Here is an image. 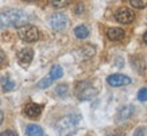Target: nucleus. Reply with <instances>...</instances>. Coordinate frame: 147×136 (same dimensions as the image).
<instances>
[{
    "label": "nucleus",
    "mask_w": 147,
    "mask_h": 136,
    "mask_svg": "<svg viewBox=\"0 0 147 136\" xmlns=\"http://www.w3.org/2000/svg\"><path fill=\"white\" fill-rule=\"evenodd\" d=\"M74 35L78 38V39H85L86 36L89 35V30L85 26H77L74 28Z\"/></svg>",
    "instance_id": "obj_12"
},
{
    "label": "nucleus",
    "mask_w": 147,
    "mask_h": 136,
    "mask_svg": "<svg viewBox=\"0 0 147 136\" xmlns=\"http://www.w3.org/2000/svg\"><path fill=\"white\" fill-rule=\"evenodd\" d=\"M63 74V71H62V67L61 66H53V69H51V71H50V78L51 79H58V78H61Z\"/></svg>",
    "instance_id": "obj_14"
},
{
    "label": "nucleus",
    "mask_w": 147,
    "mask_h": 136,
    "mask_svg": "<svg viewBox=\"0 0 147 136\" xmlns=\"http://www.w3.org/2000/svg\"><path fill=\"white\" fill-rule=\"evenodd\" d=\"M50 26L54 30H63L67 26V18L63 13H54L53 16L50 18Z\"/></svg>",
    "instance_id": "obj_6"
},
{
    "label": "nucleus",
    "mask_w": 147,
    "mask_h": 136,
    "mask_svg": "<svg viewBox=\"0 0 147 136\" xmlns=\"http://www.w3.org/2000/svg\"><path fill=\"white\" fill-rule=\"evenodd\" d=\"M27 1H36V0H27Z\"/></svg>",
    "instance_id": "obj_25"
},
{
    "label": "nucleus",
    "mask_w": 147,
    "mask_h": 136,
    "mask_svg": "<svg viewBox=\"0 0 147 136\" xmlns=\"http://www.w3.org/2000/svg\"><path fill=\"white\" fill-rule=\"evenodd\" d=\"M78 121H80V116H77V114H69L66 117L61 118L57 124V129L59 132V135L61 136L73 135L77 125H78Z\"/></svg>",
    "instance_id": "obj_2"
},
{
    "label": "nucleus",
    "mask_w": 147,
    "mask_h": 136,
    "mask_svg": "<svg viewBox=\"0 0 147 136\" xmlns=\"http://www.w3.org/2000/svg\"><path fill=\"white\" fill-rule=\"evenodd\" d=\"M42 109H43L42 105H38L35 102H28V104L24 106V114L30 118H36L40 116Z\"/></svg>",
    "instance_id": "obj_9"
},
{
    "label": "nucleus",
    "mask_w": 147,
    "mask_h": 136,
    "mask_svg": "<svg viewBox=\"0 0 147 136\" xmlns=\"http://www.w3.org/2000/svg\"><path fill=\"white\" fill-rule=\"evenodd\" d=\"M26 133L27 136H43V131H42V128L39 125H36V124H31V125H28L26 129Z\"/></svg>",
    "instance_id": "obj_11"
},
{
    "label": "nucleus",
    "mask_w": 147,
    "mask_h": 136,
    "mask_svg": "<svg viewBox=\"0 0 147 136\" xmlns=\"http://www.w3.org/2000/svg\"><path fill=\"white\" fill-rule=\"evenodd\" d=\"M143 39H144V42H146V43H147V32H146V34H144V36H143Z\"/></svg>",
    "instance_id": "obj_24"
},
{
    "label": "nucleus",
    "mask_w": 147,
    "mask_h": 136,
    "mask_svg": "<svg viewBox=\"0 0 147 136\" xmlns=\"http://www.w3.org/2000/svg\"><path fill=\"white\" fill-rule=\"evenodd\" d=\"M18 35L20 36L22 40H24L27 43H31V42H36L39 39V31L35 26L26 23L18 28Z\"/></svg>",
    "instance_id": "obj_3"
},
{
    "label": "nucleus",
    "mask_w": 147,
    "mask_h": 136,
    "mask_svg": "<svg viewBox=\"0 0 147 136\" xmlns=\"http://www.w3.org/2000/svg\"><path fill=\"white\" fill-rule=\"evenodd\" d=\"M124 30H121L119 27H112L109 30L107 31V36L111 40H120L124 38Z\"/></svg>",
    "instance_id": "obj_10"
},
{
    "label": "nucleus",
    "mask_w": 147,
    "mask_h": 136,
    "mask_svg": "<svg viewBox=\"0 0 147 136\" xmlns=\"http://www.w3.org/2000/svg\"><path fill=\"white\" fill-rule=\"evenodd\" d=\"M0 136H18L13 131H4L0 133Z\"/></svg>",
    "instance_id": "obj_21"
},
{
    "label": "nucleus",
    "mask_w": 147,
    "mask_h": 136,
    "mask_svg": "<svg viewBox=\"0 0 147 136\" xmlns=\"http://www.w3.org/2000/svg\"><path fill=\"white\" fill-rule=\"evenodd\" d=\"M76 94L80 100H90L96 96V90L90 86L89 82H78L76 86Z\"/></svg>",
    "instance_id": "obj_4"
},
{
    "label": "nucleus",
    "mask_w": 147,
    "mask_h": 136,
    "mask_svg": "<svg viewBox=\"0 0 147 136\" xmlns=\"http://www.w3.org/2000/svg\"><path fill=\"white\" fill-rule=\"evenodd\" d=\"M108 136H116V135H112V133H111V135H108Z\"/></svg>",
    "instance_id": "obj_26"
},
{
    "label": "nucleus",
    "mask_w": 147,
    "mask_h": 136,
    "mask_svg": "<svg viewBox=\"0 0 147 136\" xmlns=\"http://www.w3.org/2000/svg\"><path fill=\"white\" fill-rule=\"evenodd\" d=\"M51 82H53V79L50 78V77H46V78H43L42 81H39V83H38V86L39 88H49L50 85H51Z\"/></svg>",
    "instance_id": "obj_17"
},
{
    "label": "nucleus",
    "mask_w": 147,
    "mask_h": 136,
    "mask_svg": "<svg viewBox=\"0 0 147 136\" xmlns=\"http://www.w3.org/2000/svg\"><path fill=\"white\" fill-rule=\"evenodd\" d=\"M32 58H34V51H32V48H23L18 53V62L19 65L23 66V67H27V66L31 63Z\"/></svg>",
    "instance_id": "obj_7"
},
{
    "label": "nucleus",
    "mask_w": 147,
    "mask_h": 136,
    "mask_svg": "<svg viewBox=\"0 0 147 136\" xmlns=\"http://www.w3.org/2000/svg\"><path fill=\"white\" fill-rule=\"evenodd\" d=\"M138 100L142 101V102L147 101V88H143L138 92Z\"/></svg>",
    "instance_id": "obj_19"
},
{
    "label": "nucleus",
    "mask_w": 147,
    "mask_h": 136,
    "mask_svg": "<svg viewBox=\"0 0 147 136\" xmlns=\"http://www.w3.org/2000/svg\"><path fill=\"white\" fill-rule=\"evenodd\" d=\"M3 123V112H1V110H0V124Z\"/></svg>",
    "instance_id": "obj_23"
},
{
    "label": "nucleus",
    "mask_w": 147,
    "mask_h": 136,
    "mask_svg": "<svg viewBox=\"0 0 147 136\" xmlns=\"http://www.w3.org/2000/svg\"><path fill=\"white\" fill-rule=\"evenodd\" d=\"M1 88H3L4 92H9V90H12L15 88V82L9 77H4L1 79Z\"/></svg>",
    "instance_id": "obj_13"
},
{
    "label": "nucleus",
    "mask_w": 147,
    "mask_h": 136,
    "mask_svg": "<svg viewBox=\"0 0 147 136\" xmlns=\"http://www.w3.org/2000/svg\"><path fill=\"white\" fill-rule=\"evenodd\" d=\"M146 128H139V129H136L134 133V136H146Z\"/></svg>",
    "instance_id": "obj_20"
},
{
    "label": "nucleus",
    "mask_w": 147,
    "mask_h": 136,
    "mask_svg": "<svg viewBox=\"0 0 147 136\" xmlns=\"http://www.w3.org/2000/svg\"><path fill=\"white\" fill-rule=\"evenodd\" d=\"M28 20L26 12H23L20 9H5L0 13V27H20L26 24Z\"/></svg>",
    "instance_id": "obj_1"
},
{
    "label": "nucleus",
    "mask_w": 147,
    "mask_h": 136,
    "mask_svg": "<svg viewBox=\"0 0 147 136\" xmlns=\"http://www.w3.org/2000/svg\"><path fill=\"white\" fill-rule=\"evenodd\" d=\"M49 3L55 8H63L70 3V0H49Z\"/></svg>",
    "instance_id": "obj_15"
},
{
    "label": "nucleus",
    "mask_w": 147,
    "mask_h": 136,
    "mask_svg": "<svg viewBox=\"0 0 147 136\" xmlns=\"http://www.w3.org/2000/svg\"><path fill=\"white\" fill-rule=\"evenodd\" d=\"M129 3L134 8L138 9H143L147 7V0H129Z\"/></svg>",
    "instance_id": "obj_16"
},
{
    "label": "nucleus",
    "mask_w": 147,
    "mask_h": 136,
    "mask_svg": "<svg viewBox=\"0 0 147 136\" xmlns=\"http://www.w3.org/2000/svg\"><path fill=\"white\" fill-rule=\"evenodd\" d=\"M107 82L111 86H124L131 83V78L124 74H112L107 78Z\"/></svg>",
    "instance_id": "obj_8"
},
{
    "label": "nucleus",
    "mask_w": 147,
    "mask_h": 136,
    "mask_svg": "<svg viewBox=\"0 0 147 136\" xmlns=\"http://www.w3.org/2000/svg\"><path fill=\"white\" fill-rule=\"evenodd\" d=\"M55 93H57L58 96H65L67 93V86L66 85H58L57 88H55Z\"/></svg>",
    "instance_id": "obj_18"
},
{
    "label": "nucleus",
    "mask_w": 147,
    "mask_h": 136,
    "mask_svg": "<svg viewBox=\"0 0 147 136\" xmlns=\"http://www.w3.org/2000/svg\"><path fill=\"white\" fill-rule=\"evenodd\" d=\"M115 18H116V20H117L119 23H121V24H128V23L134 22L135 15L131 9H128V8H125L124 7V8H120L117 12L115 13Z\"/></svg>",
    "instance_id": "obj_5"
},
{
    "label": "nucleus",
    "mask_w": 147,
    "mask_h": 136,
    "mask_svg": "<svg viewBox=\"0 0 147 136\" xmlns=\"http://www.w3.org/2000/svg\"><path fill=\"white\" fill-rule=\"evenodd\" d=\"M5 62V54L3 51H0V65H3Z\"/></svg>",
    "instance_id": "obj_22"
}]
</instances>
